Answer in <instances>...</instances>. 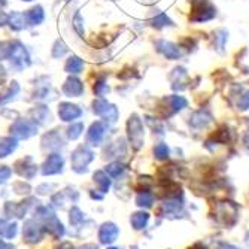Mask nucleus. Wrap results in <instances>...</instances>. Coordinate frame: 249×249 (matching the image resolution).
I'll list each match as a JSON object with an SVG mask.
<instances>
[{
    "mask_svg": "<svg viewBox=\"0 0 249 249\" xmlns=\"http://www.w3.org/2000/svg\"><path fill=\"white\" fill-rule=\"evenodd\" d=\"M193 21L201 22V21H209L216 15V8L209 2V0H198L194 2L193 8Z\"/></svg>",
    "mask_w": 249,
    "mask_h": 249,
    "instance_id": "1",
    "label": "nucleus"
},
{
    "mask_svg": "<svg viewBox=\"0 0 249 249\" xmlns=\"http://www.w3.org/2000/svg\"><path fill=\"white\" fill-rule=\"evenodd\" d=\"M24 2H30V0H24Z\"/></svg>",
    "mask_w": 249,
    "mask_h": 249,
    "instance_id": "28",
    "label": "nucleus"
},
{
    "mask_svg": "<svg viewBox=\"0 0 249 249\" xmlns=\"http://www.w3.org/2000/svg\"><path fill=\"white\" fill-rule=\"evenodd\" d=\"M82 89H84V85L79 81L71 79L66 82L63 91H64V94H67V97H78L82 93Z\"/></svg>",
    "mask_w": 249,
    "mask_h": 249,
    "instance_id": "12",
    "label": "nucleus"
},
{
    "mask_svg": "<svg viewBox=\"0 0 249 249\" xmlns=\"http://www.w3.org/2000/svg\"><path fill=\"white\" fill-rule=\"evenodd\" d=\"M79 249H99L96 245H93V243H88V245H84V246H81Z\"/></svg>",
    "mask_w": 249,
    "mask_h": 249,
    "instance_id": "25",
    "label": "nucleus"
},
{
    "mask_svg": "<svg viewBox=\"0 0 249 249\" xmlns=\"http://www.w3.org/2000/svg\"><path fill=\"white\" fill-rule=\"evenodd\" d=\"M14 131V134L19 139H27L30 136H33L36 133V127L30 123V121H18L14 124V127H11V133Z\"/></svg>",
    "mask_w": 249,
    "mask_h": 249,
    "instance_id": "8",
    "label": "nucleus"
},
{
    "mask_svg": "<svg viewBox=\"0 0 249 249\" xmlns=\"http://www.w3.org/2000/svg\"><path fill=\"white\" fill-rule=\"evenodd\" d=\"M133 249H138V248H136V246H134V248H133Z\"/></svg>",
    "mask_w": 249,
    "mask_h": 249,
    "instance_id": "29",
    "label": "nucleus"
},
{
    "mask_svg": "<svg viewBox=\"0 0 249 249\" xmlns=\"http://www.w3.org/2000/svg\"><path fill=\"white\" fill-rule=\"evenodd\" d=\"M81 109L75 105H69V103H64L58 107V115L61 117L63 121H73L75 118L81 117Z\"/></svg>",
    "mask_w": 249,
    "mask_h": 249,
    "instance_id": "9",
    "label": "nucleus"
},
{
    "mask_svg": "<svg viewBox=\"0 0 249 249\" xmlns=\"http://www.w3.org/2000/svg\"><path fill=\"white\" fill-rule=\"evenodd\" d=\"M123 170H124V166L120 164V163H112V164H109V166L106 167V173H109L112 178L120 176V175L123 173Z\"/></svg>",
    "mask_w": 249,
    "mask_h": 249,
    "instance_id": "20",
    "label": "nucleus"
},
{
    "mask_svg": "<svg viewBox=\"0 0 249 249\" xmlns=\"http://www.w3.org/2000/svg\"><path fill=\"white\" fill-rule=\"evenodd\" d=\"M42 237H43V229L35 219H29L24 224V229H22V240L26 243H36L42 240Z\"/></svg>",
    "mask_w": 249,
    "mask_h": 249,
    "instance_id": "3",
    "label": "nucleus"
},
{
    "mask_svg": "<svg viewBox=\"0 0 249 249\" xmlns=\"http://www.w3.org/2000/svg\"><path fill=\"white\" fill-rule=\"evenodd\" d=\"M128 134H130V142L133 143V146L136 149H139L143 142V128H142V123L138 117H133V120L130 118Z\"/></svg>",
    "mask_w": 249,
    "mask_h": 249,
    "instance_id": "5",
    "label": "nucleus"
},
{
    "mask_svg": "<svg viewBox=\"0 0 249 249\" xmlns=\"http://www.w3.org/2000/svg\"><path fill=\"white\" fill-rule=\"evenodd\" d=\"M103 136H105V127L102 125V123H96L91 125V128H89V131L87 134V142H88V145L97 146V145H100Z\"/></svg>",
    "mask_w": 249,
    "mask_h": 249,
    "instance_id": "10",
    "label": "nucleus"
},
{
    "mask_svg": "<svg viewBox=\"0 0 249 249\" xmlns=\"http://www.w3.org/2000/svg\"><path fill=\"white\" fill-rule=\"evenodd\" d=\"M63 157L58 154H53L50 155L47 160H45L43 166H42V173L47 175H57L63 172Z\"/></svg>",
    "mask_w": 249,
    "mask_h": 249,
    "instance_id": "7",
    "label": "nucleus"
},
{
    "mask_svg": "<svg viewBox=\"0 0 249 249\" xmlns=\"http://www.w3.org/2000/svg\"><path fill=\"white\" fill-rule=\"evenodd\" d=\"M79 130H82V125H81V124H76L75 127H71V128H69V138H71V139L79 138V136H81V131H79Z\"/></svg>",
    "mask_w": 249,
    "mask_h": 249,
    "instance_id": "23",
    "label": "nucleus"
},
{
    "mask_svg": "<svg viewBox=\"0 0 249 249\" xmlns=\"http://www.w3.org/2000/svg\"><path fill=\"white\" fill-rule=\"evenodd\" d=\"M148 221H149V215H148L146 212H136V213H133L131 218H130V222H131V225H133V229H134V230H141V229H143L145 225L148 224Z\"/></svg>",
    "mask_w": 249,
    "mask_h": 249,
    "instance_id": "13",
    "label": "nucleus"
},
{
    "mask_svg": "<svg viewBox=\"0 0 249 249\" xmlns=\"http://www.w3.org/2000/svg\"><path fill=\"white\" fill-rule=\"evenodd\" d=\"M118 233H120V229L114 222H105L99 230V240L103 245H110L117 240Z\"/></svg>",
    "mask_w": 249,
    "mask_h": 249,
    "instance_id": "6",
    "label": "nucleus"
},
{
    "mask_svg": "<svg viewBox=\"0 0 249 249\" xmlns=\"http://www.w3.org/2000/svg\"><path fill=\"white\" fill-rule=\"evenodd\" d=\"M17 148V141L11 139V138H5L0 141V158L8 157L11 152H14Z\"/></svg>",
    "mask_w": 249,
    "mask_h": 249,
    "instance_id": "16",
    "label": "nucleus"
},
{
    "mask_svg": "<svg viewBox=\"0 0 249 249\" xmlns=\"http://www.w3.org/2000/svg\"><path fill=\"white\" fill-rule=\"evenodd\" d=\"M17 234V224L8 222L5 219H0V236L5 239H12Z\"/></svg>",
    "mask_w": 249,
    "mask_h": 249,
    "instance_id": "14",
    "label": "nucleus"
},
{
    "mask_svg": "<svg viewBox=\"0 0 249 249\" xmlns=\"http://www.w3.org/2000/svg\"><path fill=\"white\" fill-rule=\"evenodd\" d=\"M191 249H205V246H201V245H196V246H193Z\"/></svg>",
    "mask_w": 249,
    "mask_h": 249,
    "instance_id": "26",
    "label": "nucleus"
},
{
    "mask_svg": "<svg viewBox=\"0 0 249 249\" xmlns=\"http://www.w3.org/2000/svg\"><path fill=\"white\" fill-rule=\"evenodd\" d=\"M71 224L72 225H79L82 221H84V213L81 212V209H78V208H72V211H71Z\"/></svg>",
    "mask_w": 249,
    "mask_h": 249,
    "instance_id": "21",
    "label": "nucleus"
},
{
    "mask_svg": "<svg viewBox=\"0 0 249 249\" xmlns=\"http://www.w3.org/2000/svg\"><path fill=\"white\" fill-rule=\"evenodd\" d=\"M157 47H158V51L163 53L167 58H178L180 55L179 50L176 48V45H173L172 42H166V40H160L157 42Z\"/></svg>",
    "mask_w": 249,
    "mask_h": 249,
    "instance_id": "11",
    "label": "nucleus"
},
{
    "mask_svg": "<svg viewBox=\"0 0 249 249\" xmlns=\"http://www.w3.org/2000/svg\"><path fill=\"white\" fill-rule=\"evenodd\" d=\"M93 152L84 148V146H79L73 154H72V169L78 173H85L88 169L87 166L93 161Z\"/></svg>",
    "mask_w": 249,
    "mask_h": 249,
    "instance_id": "2",
    "label": "nucleus"
},
{
    "mask_svg": "<svg viewBox=\"0 0 249 249\" xmlns=\"http://www.w3.org/2000/svg\"><path fill=\"white\" fill-rule=\"evenodd\" d=\"M57 249H73V246H72L71 243L64 242V243H61V245H60V248H57Z\"/></svg>",
    "mask_w": 249,
    "mask_h": 249,
    "instance_id": "24",
    "label": "nucleus"
},
{
    "mask_svg": "<svg viewBox=\"0 0 249 249\" xmlns=\"http://www.w3.org/2000/svg\"><path fill=\"white\" fill-rule=\"evenodd\" d=\"M84 67V61L78 57H71L69 61L66 64V71L69 73H79Z\"/></svg>",
    "mask_w": 249,
    "mask_h": 249,
    "instance_id": "17",
    "label": "nucleus"
},
{
    "mask_svg": "<svg viewBox=\"0 0 249 249\" xmlns=\"http://www.w3.org/2000/svg\"><path fill=\"white\" fill-rule=\"evenodd\" d=\"M152 200H154V197H152V194L151 193H148V191H143V193H141L139 196H138V198H136V203H138L139 206H145V208H149L151 205H152Z\"/></svg>",
    "mask_w": 249,
    "mask_h": 249,
    "instance_id": "18",
    "label": "nucleus"
},
{
    "mask_svg": "<svg viewBox=\"0 0 249 249\" xmlns=\"http://www.w3.org/2000/svg\"><path fill=\"white\" fill-rule=\"evenodd\" d=\"M154 154L155 157L158 158V160H166V158L169 157V148L166 143H158L155 148H154Z\"/></svg>",
    "mask_w": 249,
    "mask_h": 249,
    "instance_id": "19",
    "label": "nucleus"
},
{
    "mask_svg": "<svg viewBox=\"0 0 249 249\" xmlns=\"http://www.w3.org/2000/svg\"><path fill=\"white\" fill-rule=\"evenodd\" d=\"M11 169L9 167H6V166H2L0 167V184H5L6 180L9 179V176H11Z\"/></svg>",
    "mask_w": 249,
    "mask_h": 249,
    "instance_id": "22",
    "label": "nucleus"
},
{
    "mask_svg": "<svg viewBox=\"0 0 249 249\" xmlns=\"http://www.w3.org/2000/svg\"><path fill=\"white\" fill-rule=\"evenodd\" d=\"M216 218L224 222L225 225H230L236 222L237 218V208L230 201H225L222 205H218L216 208Z\"/></svg>",
    "mask_w": 249,
    "mask_h": 249,
    "instance_id": "4",
    "label": "nucleus"
},
{
    "mask_svg": "<svg viewBox=\"0 0 249 249\" xmlns=\"http://www.w3.org/2000/svg\"><path fill=\"white\" fill-rule=\"evenodd\" d=\"M94 182L97 184L100 193H106L109 190V187H110V180L107 178V173H105L102 170L94 173Z\"/></svg>",
    "mask_w": 249,
    "mask_h": 249,
    "instance_id": "15",
    "label": "nucleus"
},
{
    "mask_svg": "<svg viewBox=\"0 0 249 249\" xmlns=\"http://www.w3.org/2000/svg\"><path fill=\"white\" fill-rule=\"evenodd\" d=\"M109 249H118V248H109Z\"/></svg>",
    "mask_w": 249,
    "mask_h": 249,
    "instance_id": "27",
    "label": "nucleus"
}]
</instances>
